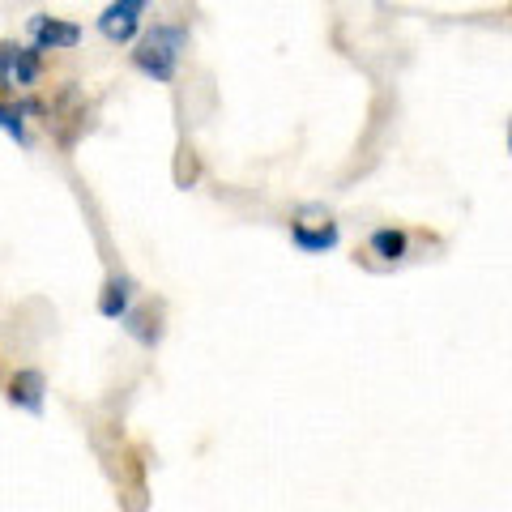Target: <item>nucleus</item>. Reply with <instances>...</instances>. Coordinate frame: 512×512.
Returning a JSON list of instances; mask_svg holds the SVG:
<instances>
[{
	"mask_svg": "<svg viewBox=\"0 0 512 512\" xmlns=\"http://www.w3.org/2000/svg\"><path fill=\"white\" fill-rule=\"evenodd\" d=\"M5 133H9V137H18V141H26V133H22V111L5 107Z\"/></svg>",
	"mask_w": 512,
	"mask_h": 512,
	"instance_id": "nucleus-9",
	"label": "nucleus"
},
{
	"mask_svg": "<svg viewBox=\"0 0 512 512\" xmlns=\"http://www.w3.org/2000/svg\"><path fill=\"white\" fill-rule=\"evenodd\" d=\"M508 128H512V124H508Z\"/></svg>",
	"mask_w": 512,
	"mask_h": 512,
	"instance_id": "nucleus-10",
	"label": "nucleus"
},
{
	"mask_svg": "<svg viewBox=\"0 0 512 512\" xmlns=\"http://www.w3.org/2000/svg\"><path fill=\"white\" fill-rule=\"evenodd\" d=\"M9 402L22 406V410H30V414H39V410H43V376H39V372H18V376H9Z\"/></svg>",
	"mask_w": 512,
	"mask_h": 512,
	"instance_id": "nucleus-7",
	"label": "nucleus"
},
{
	"mask_svg": "<svg viewBox=\"0 0 512 512\" xmlns=\"http://www.w3.org/2000/svg\"><path fill=\"white\" fill-rule=\"evenodd\" d=\"M188 43V30L184 26H150L146 35L133 43V64L154 82H171L175 69H180V52Z\"/></svg>",
	"mask_w": 512,
	"mask_h": 512,
	"instance_id": "nucleus-1",
	"label": "nucleus"
},
{
	"mask_svg": "<svg viewBox=\"0 0 512 512\" xmlns=\"http://www.w3.org/2000/svg\"><path fill=\"white\" fill-rule=\"evenodd\" d=\"M128 303H133V278H111L103 286V299H99V312L107 320H128Z\"/></svg>",
	"mask_w": 512,
	"mask_h": 512,
	"instance_id": "nucleus-8",
	"label": "nucleus"
},
{
	"mask_svg": "<svg viewBox=\"0 0 512 512\" xmlns=\"http://www.w3.org/2000/svg\"><path fill=\"white\" fill-rule=\"evenodd\" d=\"M5 82L9 86H35L39 82V47H13L5 43Z\"/></svg>",
	"mask_w": 512,
	"mask_h": 512,
	"instance_id": "nucleus-5",
	"label": "nucleus"
},
{
	"mask_svg": "<svg viewBox=\"0 0 512 512\" xmlns=\"http://www.w3.org/2000/svg\"><path fill=\"white\" fill-rule=\"evenodd\" d=\"M291 239L299 252H325L338 244V222H333L329 214H316L312 222L308 218H295L291 222Z\"/></svg>",
	"mask_w": 512,
	"mask_h": 512,
	"instance_id": "nucleus-4",
	"label": "nucleus"
},
{
	"mask_svg": "<svg viewBox=\"0 0 512 512\" xmlns=\"http://www.w3.org/2000/svg\"><path fill=\"white\" fill-rule=\"evenodd\" d=\"M367 252L380 256V261H389V265H397L410 252V235L397 231V227H376L372 235H367Z\"/></svg>",
	"mask_w": 512,
	"mask_h": 512,
	"instance_id": "nucleus-6",
	"label": "nucleus"
},
{
	"mask_svg": "<svg viewBox=\"0 0 512 512\" xmlns=\"http://www.w3.org/2000/svg\"><path fill=\"white\" fill-rule=\"evenodd\" d=\"M26 30H30V47H39V52H69V47H77V39H82V30H77L73 22L47 18V13L30 18Z\"/></svg>",
	"mask_w": 512,
	"mask_h": 512,
	"instance_id": "nucleus-3",
	"label": "nucleus"
},
{
	"mask_svg": "<svg viewBox=\"0 0 512 512\" xmlns=\"http://www.w3.org/2000/svg\"><path fill=\"white\" fill-rule=\"evenodd\" d=\"M150 0H111L99 13V30L107 43H133L141 35V22H146Z\"/></svg>",
	"mask_w": 512,
	"mask_h": 512,
	"instance_id": "nucleus-2",
	"label": "nucleus"
}]
</instances>
